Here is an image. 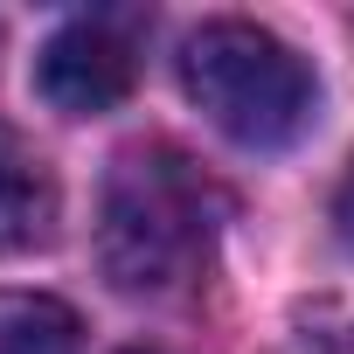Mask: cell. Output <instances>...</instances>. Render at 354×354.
Instances as JSON below:
<instances>
[{
  "label": "cell",
  "instance_id": "6da1fadb",
  "mask_svg": "<svg viewBox=\"0 0 354 354\" xmlns=\"http://www.w3.org/2000/svg\"><path fill=\"white\" fill-rule=\"evenodd\" d=\"M223 230L216 181L174 146H132L97 209V264L118 292H174L188 285Z\"/></svg>",
  "mask_w": 354,
  "mask_h": 354
},
{
  "label": "cell",
  "instance_id": "7a4b0ae2",
  "mask_svg": "<svg viewBox=\"0 0 354 354\" xmlns=\"http://www.w3.org/2000/svg\"><path fill=\"white\" fill-rule=\"evenodd\" d=\"M181 91L223 139L250 153L292 146L319 104L313 63L257 21H202L181 42Z\"/></svg>",
  "mask_w": 354,
  "mask_h": 354
},
{
  "label": "cell",
  "instance_id": "3957f363",
  "mask_svg": "<svg viewBox=\"0 0 354 354\" xmlns=\"http://www.w3.org/2000/svg\"><path fill=\"white\" fill-rule=\"evenodd\" d=\"M132 84H139V42H132L125 15H77L70 28H56L42 42L35 91L63 118H97V111L125 104Z\"/></svg>",
  "mask_w": 354,
  "mask_h": 354
},
{
  "label": "cell",
  "instance_id": "277c9868",
  "mask_svg": "<svg viewBox=\"0 0 354 354\" xmlns=\"http://www.w3.org/2000/svg\"><path fill=\"white\" fill-rule=\"evenodd\" d=\"M56 181L28 160H0V257L42 250L56 236Z\"/></svg>",
  "mask_w": 354,
  "mask_h": 354
},
{
  "label": "cell",
  "instance_id": "5b68a950",
  "mask_svg": "<svg viewBox=\"0 0 354 354\" xmlns=\"http://www.w3.org/2000/svg\"><path fill=\"white\" fill-rule=\"evenodd\" d=\"M84 326L49 292H0V354H77Z\"/></svg>",
  "mask_w": 354,
  "mask_h": 354
},
{
  "label": "cell",
  "instance_id": "8992f818",
  "mask_svg": "<svg viewBox=\"0 0 354 354\" xmlns=\"http://www.w3.org/2000/svg\"><path fill=\"white\" fill-rule=\"evenodd\" d=\"M333 223H340V243L354 250V160H347V181H340V195H333Z\"/></svg>",
  "mask_w": 354,
  "mask_h": 354
}]
</instances>
